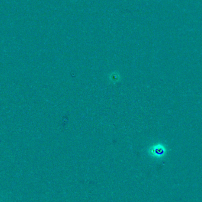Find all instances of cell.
<instances>
[{
    "label": "cell",
    "mask_w": 202,
    "mask_h": 202,
    "mask_svg": "<svg viewBox=\"0 0 202 202\" xmlns=\"http://www.w3.org/2000/svg\"><path fill=\"white\" fill-rule=\"evenodd\" d=\"M149 154L154 158L160 159L167 153V147L162 143H158L152 146L148 149Z\"/></svg>",
    "instance_id": "6da1fadb"
}]
</instances>
